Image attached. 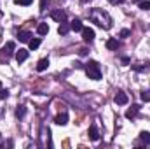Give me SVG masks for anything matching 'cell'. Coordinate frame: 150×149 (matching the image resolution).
Instances as JSON below:
<instances>
[{
    "label": "cell",
    "instance_id": "obj_7",
    "mask_svg": "<svg viewBox=\"0 0 150 149\" xmlns=\"http://www.w3.org/2000/svg\"><path fill=\"white\" fill-rule=\"evenodd\" d=\"M54 123L59 125V126H65V125L68 123V114H65V112H63V114H58V116L54 117Z\"/></svg>",
    "mask_w": 150,
    "mask_h": 149
},
{
    "label": "cell",
    "instance_id": "obj_19",
    "mask_svg": "<svg viewBox=\"0 0 150 149\" xmlns=\"http://www.w3.org/2000/svg\"><path fill=\"white\" fill-rule=\"evenodd\" d=\"M140 139H142L145 144H150V133L149 132H142V133H140Z\"/></svg>",
    "mask_w": 150,
    "mask_h": 149
},
{
    "label": "cell",
    "instance_id": "obj_12",
    "mask_svg": "<svg viewBox=\"0 0 150 149\" xmlns=\"http://www.w3.org/2000/svg\"><path fill=\"white\" fill-rule=\"evenodd\" d=\"M47 67H49V60H47V58L38 60V63H37V70H38V72H44Z\"/></svg>",
    "mask_w": 150,
    "mask_h": 149
},
{
    "label": "cell",
    "instance_id": "obj_23",
    "mask_svg": "<svg viewBox=\"0 0 150 149\" xmlns=\"http://www.w3.org/2000/svg\"><path fill=\"white\" fill-rule=\"evenodd\" d=\"M9 97V91L7 90H0V100H5Z\"/></svg>",
    "mask_w": 150,
    "mask_h": 149
},
{
    "label": "cell",
    "instance_id": "obj_14",
    "mask_svg": "<svg viewBox=\"0 0 150 149\" xmlns=\"http://www.w3.org/2000/svg\"><path fill=\"white\" fill-rule=\"evenodd\" d=\"M18 39H19V42H30V39H32V34L30 32H19L18 34Z\"/></svg>",
    "mask_w": 150,
    "mask_h": 149
},
{
    "label": "cell",
    "instance_id": "obj_8",
    "mask_svg": "<svg viewBox=\"0 0 150 149\" xmlns=\"http://www.w3.org/2000/svg\"><path fill=\"white\" fill-rule=\"evenodd\" d=\"M89 139H91V140H94V142L100 139V133H98L96 125H91V126H89Z\"/></svg>",
    "mask_w": 150,
    "mask_h": 149
},
{
    "label": "cell",
    "instance_id": "obj_17",
    "mask_svg": "<svg viewBox=\"0 0 150 149\" xmlns=\"http://www.w3.org/2000/svg\"><path fill=\"white\" fill-rule=\"evenodd\" d=\"M107 47H108L110 51L117 49V47H119V42H117V39H108V40H107Z\"/></svg>",
    "mask_w": 150,
    "mask_h": 149
},
{
    "label": "cell",
    "instance_id": "obj_1",
    "mask_svg": "<svg viewBox=\"0 0 150 149\" xmlns=\"http://www.w3.org/2000/svg\"><path fill=\"white\" fill-rule=\"evenodd\" d=\"M89 19H91L93 23H96L98 27L105 28V30L112 28V18H110V14H108L107 11L100 9V7H96V9H91V11H89Z\"/></svg>",
    "mask_w": 150,
    "mask_h": 149
},
{
    "label": "cell",
    "instance_id": "obj_2",
    "mask_svg": "<svg viewBox=\"0 0 150 149\" xmlns=\"http://www.w3.org/2000/svg\"><path fill=\"white\" fill-rule=\"evenodd\" d=\"M86 74L89 75V79H93V81H100L101 79V69H100V65L96 63V62H87L86 63Z\"/></svg>",
    "mask_w": 150,
    "mask_h": 149
},
{
    "label": "cell",
    "instance_id": "obj_16",
    "mask_svg": "<svg viewBox=\"0 0 150 149\" xmlns=\"http://www.w3.org/2000/svg\"><path fill=\"white\" fill-rule=\"evenodd\" d=\"M25 114H26V107H25V105H19V107L16 109V117H18V119H23Z\"/></svg>",
    "mask_w": 150,
    "mask_h": 149
},
{
    "label": "cell",
    "instance_id": "obj_21",
    "mask_svg": "<svg viewBox=\"0 0 150 149\" xmlns=\"http://www.w3.org/2000/svg\"><path fill=\"white\" fill-rule=\"evenodd\" d=\"M142 100L143 102H150V91H142Z\"/></svg>",
    "mask_w": 150,
    "mask_h": 149
},
{
    "label": "cell",
    "instance_id": "obj_27",
    "mask_svg": "<svg viewBox=\"0 0 150 149\" xmlns=\"http://www.w3.org/2000/svg\"><path fill=\"white\" fill-rule=\"evenodd\" d=\"M0 90H2V82H0Z\"/></svg>",
    "mask_w": 150,
    "mask_h": 149
},
{
    "label": "cell",
    "instance_id": "obj_22",
    "mask_svg": "<svg viewBox=\"0 0 150 149\" xmlns=\"http://www.w3.org/2000/svg\"><path fill=\"white\" fill-rule=\"evenodd\" d=\"M33 0H14V4H18V5H30Z\"/></svg>",
    "mask_w": 150,
    "mask_h": 149
},
{
    "label": "cell",
    "instance_id": "obj_10",
    "mask_svg": "<svg viewBox=\"0 0 150 149\" xmlns=\"http://www.w3.org/2000/svg\"><path fill=\"white\" fill-rule=\"evenodd\" d=\"M70 30H72V28H70V25H68L67 21H63V23L59 25V28H58V34H59V35H67Z\"/></svg>",
    "mask_w": 150,
    "mask_h": 149
},
{
    "label": "cell",
    "instance_id": "obj_4",
    "mask_svg": "<svg viewBox=\"0 0 150 149\" xmlns=\"http://www.w3.org/2000/svg\"><path fill=\"white\" fill-rule=\"evenodd\" d=\"M51 18H52L54 21H58V23H63V21H67V14H65L61 9H56V11H52V12H51Z\"/></svg>",
    "mask_w": 150,
    "mask_h": 149
},
{
    "label": "cell",
    "instance_id": "obj_20",
    "mask_svg": "<svg viewBox=\"0 0 150 149\" xmlns=\"http://www.w3.org/2000/svg\"><path fill=\"white\" fill-rule=\"evenodd\" d=\"M140 9L150 11V0H140Z\"/></svg>",
    "mask_w": 150,
    "mask_h": 149
},
{
    "label": "cell",
    "instance_id": "obj_24",
    "mask_svg": "<svg viewBox=\"0 0 150 149\" xmlns=\"http://www.w3.org/2000/svg\"><path fill=\"white\" fill-rule=\"evenodd\" d=\"M127 35H129V30H122L120 32V37H127Z\"/></svg>",
    "mask_w": 150,
    "mask_h": 149
},
{
    "label": "cell",
    "instance_id": "obj_6",
    "mask_svg": "<svg viewBox=\"0 0 150 149\" xmlns=\"http://www.w3.org/2000/svg\"><path fill=\"white\" fill-rule=\"evenodd\" d=\"M82 39L86 42H93L94 40V30L93 28H82Z\"/></svg>",
    "mask_w": 150,
    "mask_h": 149
},
{
    "label": "cell",
    "instance_id": "obj_25",
    "mask_svg": "<svg viewBox=\"0 0 150 149\" xmlns=\"http://www.w3.org/2000/svg\"><path fill=\"white\" fill-rule=\"evenodd\" d=\"M108 2H110V4H113V5H117V4H122L124 0H108Z\"/></svg>",
    "mask_w": 150,
    "mask_h": 149
},
{
    "label": "cell",
    "instance_id": "obj_15",
    "mask_svg": "<svg viewBox=\"0 0 150 149\" xmlns=\"http://www.w3.org/2000/svg\"><path fill=\"white\" fill-rule=\"evenodd\" d=\"M37 34L38 35H47L49 34V27H47V23H40L37 27Z\"/></svg>",
    "mask_w": 150,
    "mask_h": 149
},
{
    "label": "cell",
    "instance_id": "obj_26",
    "mask_svg": "<svg viewBox=\"0 0 150 149\" xmlns=\"http://www.w3.org/2000/svg\"><path fill=\"white\" fill-rule=\"evenodd\" d=\"M82 2H84V4H87V2H91V0H82Z\"/></svg>",
    "mask_w": 150,
    "mask_h": 149
},
{
    "label": "cell",
    "instance_id": "obj_11",
    "mask_svg": "<svg viewBox=\"0 0 150 149\" xmlns=\"http://www.w3.org/2000/svg\"><path fill=\"white\" fill-rule=\"evenodd\" d=\"M26 58H28V51H26V49H19V51L16 53V60H18L19 63H23Z\"/></svg>",
    "mask_w": 150,
    "mask_h": 149
},
{
    "label": "cell",
    "instance_id": "obj_28",
    "mask_svg": "<svg viewBox=\"0 0 150 149\" xmlns=\"http://www.w3.org/2000/svg\"><path fill=\"white\" fill-rule=\"evenodd\" d=\"M134 2H140V0H134Z\"/></svg>",
    "mask_w": 150,
    "mask_h": 149
},
{
    "label": "cell",
    "instance_id": "obj_5",
    "mask_svg": "<svg viewBox=\"0 0 150 149\" xmlns=\"http://www.w3.org/2000/svg\"><path fill=\"white\" fill-rule=\"evenodd\" d=\"M127 100H129V98H127V95H126L124 91H117V95L113 97V102H115L117 105H126Z\"/></svg>",
    "mask_w": 150,
    "mask_h": 149
},
{
    "label": "cell",
    "instance_id": "obj_9",
    "mask_svg": "<svg viewBox=\"0 0 150 149\" xmlns=\"http://www.w3.org/2000/svg\"><path fill=\"white\" fill-rule=\"evenodd\" d=\"M138 111H140V105H133L131 109H127V111H126V117H127V119H133V117H136Z\"/></svg>",
    "mask_w": 150,
    "mask_h": 149
},
{
    "label": "cell",
    "instance_id": "obj_13",
    "mask_svg": "<svg viewBox=\"0 0 150 149\" xmlns=\"http://www.w3.org/2000/svg\"><path fill=\"white\" fill-rule=\"evenodd\" d=\"M70 28H72L74 32H82V28H84V27H82V21H80V19H74V21L70 23Z\"/></svg>",
    "mask_w": 150,
    "mask_h": 149
},
{
    "label": "cell",
    "instance_id": "obj_18",
    "mask_svg": "<svg viewBox=\"0 0 150 149\" xmlns=\"http://www.w3.org/2000/svg\"><path fill=\"white\" fill-rule=\"evenodd\" d=\"M28 46H30V49H32V51H33V49H37L38 46H40V39H30Z\"/></svg>",
    "mask_w": 150,
    "mask_h": 149
},
{
    "label": "cell",
    "instance_id": "obj_3",
    "mask_svg": "<svg viewBox=\"0 0 150 149\" xmlns=\"http://www.w3.org/2000/svg\"><path fill=\"white\" fill-rule=\"evenodd\" d=\"M14 47H16L14 42H7V44L2 47V51H0V60L4 62V58H5V62H7V60L11 58V54L14 53Z\"/></svg>",
    "mask_w": 150,
    "mask_h": 149
}]
</instances>
